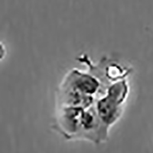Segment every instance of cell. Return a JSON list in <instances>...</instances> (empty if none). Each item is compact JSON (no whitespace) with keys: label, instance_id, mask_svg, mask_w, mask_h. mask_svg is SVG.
<instances>
[{"label":"cell","instance_id":"1","mask_svg":"<svg viewBox=\"0 0 153 153\" xmlns=\"http://www.w3.org/2000/svg\"><path fill=\"white\" fill-rule=\"evenodd\" d=\"M129 84L125 79L119 80L110 84L106 87L105 94L96 100V113L108 131L123 114V104L129 94Z\"/></svg>","mask_w":153,"mask_h":153},{"label":"cell","instance_id":"2","mask_svg":"<svg viewBox=\"0 0 153 153\" xmlns=\"http://www.w3.org/2000/svg\"><path fill=\"white\" fill-rule=\"evenodd\" d=\"M85 108L58 106L54 129L68 140H76L80 130V119Z\"/></svg>","mask_w":153,"mask_h":153},{"label":"cell","instance_id":"3","mask_svg":"<svg viewBox=\"0 0 153 153\" xmlns=\"http://www.w3.org/2000/svg\"><path fill=\"white\" fill-rule=\"evenodd\" d=\"M62 84L74 89L85 96L97 97L102 87L99 77L91 72L74 68L65 76Z\"/></svg>","mask_w":153,"mask_h":153}]
</instances>
